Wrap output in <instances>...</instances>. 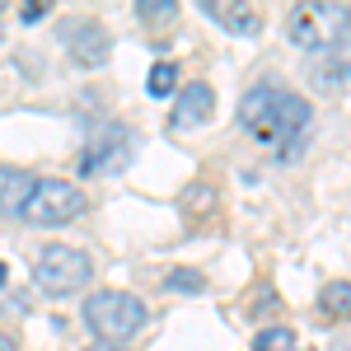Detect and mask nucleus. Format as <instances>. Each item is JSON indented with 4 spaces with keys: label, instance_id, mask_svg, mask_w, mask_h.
I'll use <instances>...</instances> for the list:
<instances>
[{
    "label": "nucleus",
    "instance_id": "1",
    "mask_svg": "<svg viewBox=\"0 0 351 351\" xmlns=\"http://www.w3.org/2000/svg\"><path fill=\"white\" fill-rule=\"evenodd\" d=\"M309 122H314L309 99H300L295 89H286V84H276V80L253 84L239 99V127L248 136H258L263 145L281 150L286 160L295 155V136L309 132Z\"/></svg>",
    "mask_w": 351,
    "mask_h": 351
},
{
    "label": "nucleus",
    "instance_id": "2",
    "mask_svg": "<svg viewBox=\"0 0 351 351\" xmlns=\"http://www.w3.org/2000/svg\"><path fill=\"white\" fill-rule=\"evenodd\" d=\"M89 276H94L89 253L71 248V243H47V248L38 253V263H33V281H38V291H47V295H75V291H84Z\"/></svg>",
    "mask_w": 351,
    "mask_h": 351
},
{
    "label": "nucleus",
    "instance_id": "3",
    "mask_svg": "<svg viewBox=\"0 0 351 351\" xmlns=\"http://www.w3.org/2000/svg\"><path fill=\"white\" fill-rule=\"evenodd\" d=\"M84 324L94 328L104 342H122V337L145 328V304L136 295H127V291H99L84 304Z\"/></svg>",
    "mask_w": 351,
    "mask_h": 351
},
{
    "label": "nucleus",
    "instance_id": "4",
    "mask_svg": "<svg viewBox=\"0 0 351 351\" xmlns=\"http://www.w3.org/2000/svg\"><path fill=\"white\" fill-rule=\"evenodd\" d=\"M80 211H84V192L75 183H66V178H38L19 216L33 220V225H66Z\"/></svg>",
    "mask_w": 351,
    "mask_h": 351
},
{
    "label": "nucleus",
    "instance_id": "5",
    "mask_svg": "<svg viewBox=\"0 0 351 351\" xmlns=\"http://www.w3.org/2000/svg\"><path fill=\"white\" fill-rule=\"evenodd\" d=\"M61 43H66V52H71V61L75 66H104L112 56V33L99 19H71V24L61 28Z\"/></svg>",
    "mask_w": 351,
    "mask_h": 351
},
{
    "label": "nucleus",
    "instance_id": "6",
    "mask_svg": "<svg viewBox=\"0 0 351 351\" xmlns=\"http://www.w3.org/2000/svg\"><path fill=\"white\" fill-rule=\"evenodd\" d=\"M132 160V136L122 132V127H99L94 132V141L84 145V155H80V173H112V169H122V164Z\"/></svg>",
    "mask_w": 351,
    "mask_h": 351
},
{
    "label": "nucleus",
    "instance_id": "7",
    "mask_svg": "<svg viewBox=\"0 0 351 351\" xmlns=\"http://www.w3.org/2000/svg\"><path fill=\"white\" fill-rule=\"evenodd\" d=\"M211 112H216V89L206 80H192L183 84V94L173 104V127H202Z\"/></svg>",
    "mask_w": 351,
    "mask_h": 351
},
{
    "label": "nucleus",
    "instance_id": "8",
    "mask_svg": "<svg viewBox=\"0 0 351 351\" xmlns=\"http://www.w3.org/2000/svg\"><path fill=\"white\" fill-rule=\"evenodd\" d=\"M309 80H314V89H324V94L342 89L347 84V47H332V43L314 47V56H309Z\"/></svg>",
    "mask_w": 351,
    "mask_h": 351
},
{
    "label": "nucleus",
    "instance_id": "9",
    "mask_svg": "<svg viewBox=\"0 0 351 351\" xmlns=\"http://www.w3.org/2000/svg\"><path fill=\"white\" fill-rule=\"evenodd\" d=\"M206 10V19H216L220 28H230V33H239V38H258L263 33V14H258V5H216V0H206L202 5Z\"/></svg>",
    "mask_w": 351,
    "mask_h": 351
},
{
    "label": "nucleus",
    "instance_id": "10",
    "mask_svg": "<svg viewBox=\"0 0 351 351\" xmlns=\"http://www.w3.org/2000/svg\"><path fill=\"white\" fill-rule=\"evenodd\" d=\"M33 173L28 169H14V164H0V216H19L28 202V192H33Z\"/></svg>",
    "mask_w": 351,
    "mask_h": 351
},
{
    "label": "nucleus",
    "instance_id": "11",
    "mask_svg": "<svg viewBox=\"0 0 351 351\" xmlns=\"http://www.w3.org/2000/svg\"><path fill=\"white\" fill-rule=\"evenodd\" d=\"M291 43H295V47H309V52H314V47H324V43H328L324 33H319V5H309V10H300L295 19H291Z\"/></svg>",
    "mask_w": 351,
    "mask_h": 351
},
{
    "label": "nucleus",
    "instance_id": "12",
    "mask_svg": "<svg viewBox=\"0 0 351 351\" xmlns=\"http://www.w3.org/2000/svg\"><path fill=\"white\" fill-rule=\"evenodd\" d=\"M145 89H150L155 99H169V94L178 89V66H173V61H160V66L145 75Z\"/></svg>",
    "mask_w": 351,
    "mask_h": 351
},
{
    "label": "nucleus",
    "instance_id": "13",
    "mask_svg": "<svg viewBox=\"0 0 351 351\" xmlns=\"http://www.w3.org/2000/svg\"><path fill=\"white\" fill-rule=\"evenodd\" d=\"M136 14H141L145 24H169V19L178 14V0H141Z\"/></svg>",
    "mask_w": 351,
    "mask_h": 351
},
{
    "label": "nucleus",
    "instance_id": "14",
    "mask_svg": "<svg viewBox=\"0 0 351 351\" xmlns=\"http://www.w3.org/2000/svg\"><path fill=\"white\" fill-rule=\"evenodd\" d=\"M295 347V332L291 328H263L258 332V351H291Z\"/></svg>",
    "mask_w": 351,
    "mask_h": 351
},
{
    "label": "nucleus",
    "instance_id": "15",
    "mask_svg": "<svg viewBox=\"0 0 351 351\" xmlns=\"http://www.w3.org/2000/svg\"><path fill=\"white\" fill-rule=\"evenodd\" d=\"M164 286H169V291H192V295H197V291H206V276L192 271V267H178V271H169Z\"/></svg>",
    "mask_w": 351,
    "mask_h": 351
},
{
    "label": "nucleus",
    "instance_id": "16",
    "mask_svg": "<svg viewBox=\"0 0 351 351\" xmlns=\"http://www.w3.org/2000/svg\"><path fill=\"white\" fill-rule=\"evenodd\" d=\"M347 300H351V286L347 281H332V286L324 291V309L332 314V319H342V314H347Z\"/></svg>",
    "mask_w": 351,
    "mask_h": 351
},
{
    "label": "nucleus",
    "instance_id": "17",
    "mask_svg": "<svg viewBox=\"0 0 351 351\" xmlns=\"http://www.w3.org/2000/svg\"><path fill=\"white\" fill-rule=\"evenodd\" d=\"M19 19H24V24H43V19H47V0H33V5H24V10H19Z\"/></svg>",
    "mask_w": 351,
    "mask_h": 351
},
{
    "label": "nucleus",
    "instance_id": "18",
    "mask_svg": "<svg viewBox=\"0 0 351 351\" xmlns=\"http://www.w3.org/2000/svg\"><path fill=\"white\" fill-rule=\"evenodd\" d=\"M84 351H132V347H122V342H94V347H84Z\"/></svg>",
    "mask_w": 351,
    "mask_h": 351
},
{
    "label": "nucleus",
    "instance_id": "19",
    "mask_svg": "<svg viewBox=\"0 0 351 351\" xmlns=\"http://www.w3.org/2000/svg\"><path fill=\"white\" fill-rule=\"evenodd\" d=\"M0 351H19V342H14L10 332H0Z\"/></svg>",
    "mask_w": 351,
    "mask_h": 351
},
{
    "label": "nucleus",
    "instance_id": "20",
    "mask_svg": "<svg viewBox=\"0 0 351 351\" xmlns=\"http://www.w3.org/2000/svg\"><path fill=\"white\" fill-rule=\"evenodd\" d=\"M5 281H10V271H5V263H0V286H5Z\"/></svg>",
    "mask_w": 351,
    "mask_h": 351
}]
</instances>
